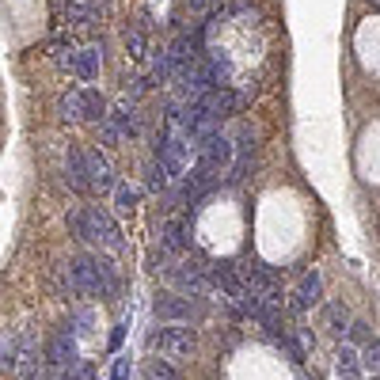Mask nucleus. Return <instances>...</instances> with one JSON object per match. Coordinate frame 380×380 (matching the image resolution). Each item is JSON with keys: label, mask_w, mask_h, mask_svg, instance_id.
Returning <instances> with one entry per match:
<instances>
[{"label": "nucleus", "mask_w": 380, "mask_h": 380, "mask_svg": "<svg viewBox=\"0 0 380 380\" xmlns=\"http://www.w3.org/2000/svg\"><path fill=\"white\" fill-rule=\"evenodd\" d=\"M69 228L77 232V240H84V244H99V247H107V251H122V232H118V225L99 206L69 213Z\"/></svg>", "instance_id": "nucleus-1"}, {"label": "nucleus", "mask_w": 380, "mask_h": 380, "mask_svg": "<svg viewBox=\"0 0 380 380\" xmlns=\"http://www.w3.org/2000/svg\"><path fill=\"white\" fill-rule=\"evenodd\" d=\"M69 289L80 296H107L114 289V274L99 255H80L69 263Z\"/></svg>", "instance_id": "nucleus-2"}, {"label": "nucleus", "mask_w": 380, "mask_h": 380, "mask_svg": "<svg viewBox=\"0 0 380 380\" xmlns=\"http://www.w3.org/2000/svg\"><path fill=\"white\" fill-rule=\"evenodd\" d=\"M160 168L164 175H171V179H183L190 168V141L183 133H168L160 137Z\"/></svg>", "instance_id": "nucleus-3"}, {"label": "nucleus", "mask_w": 380, "mask_h": 380, "mask_svg": "<svg viewBox=\"0 0 380 380\" xmlns=\"http://www.w3.org/2000/svg\"><path fill=\"white\" fill-rule=\"evenodd\" d=\"M148 342L168 358H194V350H198V339L190 327H160Z\"/></svg>", "instance_id": "nucleus-4"}, {"label": "nucleus", "mask_w": 380, "mask_h": 380, "mask_svg": "<svg viewBox=\"0 0 380 380\" xmlns=\"http://www.w3.org/2000/svg\"><path fill=\"white\" fill-rule=\"evenodd\" d=\"M194 148H198V164H206L213 175H217L221 168H228V164H232V156H236L232 152V141H228L225 133H217V129H213L206 141H198Z\"/></svg>", "instance_id": "nucleus-5"}, {"label": "nucleus", "mask_w": 380, "mask_h": 380, "mask_svg": "<svg viewBox=\"0 0 380 380\" xmlns=\"http://www.w3.org/2000/svg\"><path fill=\"white\" fill-rule=\"evenodd\" d=\"M213 282L221 285V293H225L228 301L236 304V308L247 301V296H251V289H247V282L236 274V266H232V263H221V266H213Z\"/></svg>", "instance_id": "nucleus-6"}, {"label": "nucleus", "mask_w": 380, "mask_h": 380, "mask_svg": "<svg viewBox=\"0 0 380 380\" xmlns=\"http://www.w3.org/2000/svg\"><path fill=\"white\" fill-rule=\"evenodd\" d=\"M198 103L209 110V118H225V114H236V110L244 107V96L225 84V88H213L209 96H202Z\"/></svg>", "instance_id": "nucleus-7"}, {"label": "nucleus", "mask_w": 380, "mask_h": 380, "mask_svg": "<svg viewBox=\"0 0 380 380\" xmlns=\"http://www.w3.org/2000/svg\"><path fill=\"white\" fill-rule=\"evenodd\" d=\"M244 282H247V289L255 296H263L266 304H282V285L274 282V274L266 270V266H247Z\"/></svg>", "instance_id": "nucleus-8"}, {"label": "nucleus", "mask_w": 380, "mask_h": 380, "mask_svg": "<svg viewBox=\"0 0 380 380\" xmlns=\"http://www.w3.org/2000/svg\"><path fill=\"white\" fill-rule=\"evenodd\" d=\"M168 282L171 285H179L187 296H202L209 289V282H206V274L198 270V266H168Z\"/></svg>", "instance_id": "nucleus-9"}, {"label": "nucleus", "mask_w": 380, "mask_h": 380, "mask_svg": "<svg viewBox=\"0 0 380 380\" xmlns=\"http://www.w3.org/2000/svg\"><path fill=\"white\" fill-rule=\"evenodd\" d=\"M152 312H156V320H160V323H183V320H190V304L183 301L179 293H160V296H156V304H152Z\"/></svg>", "instance_id": "nucleus-10"}, {"label": "nucleus", "mask_w": 380, "mask_h": 380, "mask_svg": "<svg viewBox=\"0 0 380 380\" xmlns=\"http://www.w3.org/2000/svg\"><path fill=\"white\" fill-rule=\"evenodd\" d=\"M84 171H88V183L96 190L114 187V179H110V164H107V156L99 152V148H84Z\"/></svg>", "instance_id": "nucleus-11"}, {"label": "nucleus", "mask_w": 380, "mask_h": 380, "mask_svg": "<svg viewBox=\"0 0 380 380\" xmlns=\"http://www.w3.org/2000/svg\"><path fill=\"white\" fill-rule=\"evenodd\" d=\"M46 361L58 369H77V342L69 335H58L50 339V346H46Z\"/></svg>", "instance_id": "nucleus-12"}, {"label": "nucleus", "mask_w": 380, "mask_h": 380, "mask_svg": "<svg viewBox=\"0 0 380 380\" xmlns=\"http://www.w3.org/2000/svg\"><path fill=\"white\" fill-rule=\"evenodd\" d=\"M107 122L114 126L122 137H137V107H133V99H122V103H114V110L107 114Z\"/></svg>", "instance_id": "nucleus-13"}, {"label": "nucleus", "mask_w": 380, "mask_h": 380, "mask_svg": "<svg viewBox=\"0 0 380 380\" xmlns=\"http://www.w3.org/2000/svg\"><path fill=\"white\" fill-rule=\"evenodd\" d=\"M99 65H103L99 46H84V50H77V58H72V72H77L80 80H96L99 77Z\"/></svg>", "instance_id": "nucleus-14"}, {"label": "nucleus", "mask_w": 380, "mask_h": 380, "mask_svg": "<svg viewBox=\"0 0 380 380\" xmlns=\"http://www.w3.org/2000/svg\"><path fill=\"white\" fill-rule=\"evenodd\" d=\"M34 365H39V350H34V339L31 335H23L20 342H15L12 369H15V373H23V376H34Z\"/></svg>", "instance_id": "nucleus-15"}, {"label": "nucleus", "mask_w": 380, "mask_h": 380, "mask_svg": "<svg viewBox=\"0 0 380 380\" xmlns=\"http://www.w3.org/2000/svg\"><path fill=\"white\" fill-rule=\"evenodd\" d=\"M323 296V277L312 270L301 277V285H296V308H312V304H320Z\"/></svg>", "instance_id": "nucleus-16"}, {"label": "nucleus", "mask_w": 380, "mask_h": 380, "mask_svg": "<svg viewBox=\"0 0 380 380\" xmlns=\"http://www.w3.org/2000/svg\"><path fill=\"white\" fill-rule=\"evenodd\" d=\"M335 373L342 380H358L361 376V354L354 346H339V354H335Z\"/></svg>", "instance_id": "nucleus-17"}, {"label": "nucleus", "mask_w": 380, "mask_h": 380, "mask_svg": "<svg viewBox=\"0 0 380 380\" xmlns=\"http://www.w3.org/2000/svg\"><path fill=\"white\" fill-rule=\"evenodd\" d=\"M96 15H99V4H96V0H69V23H72V27L96 23Z\"/></svg>", "instance_id": "nucleus-18"}, {"label": "nucleus", "mask_w": 380, "mask_h": 380, "mask_svg": "<svg viewBox=\"0 0 380 380\" xmlns=\"http://www.w3.org/2000/svg\"><path fill=\"white\" fill-rule=\"evenodd\" d=\"M69 183L77 190H88L91 183H88V171H84V152L80 148H69Z\"/></svg>", "instance_id": "nucleus-19"}, {"label": "nucleus", "mask_w": 380, "mask_h": 380, "mask_svg": "<svg viewBox=\"0 0 380 380\" xmlns=\"http://www.w3.org/2000/svg\"><path fill=\"white\" fill-rule=\"evenodd\" d=\"M61 118H65V122H84V91H69V96H61Z\"/></svg>", "instance_id": "nucleus-20"}, {"label": "nucleus", "mask_w": 380, "mask_h": 380, "mask_svg": "<svg viewBox=\"0 0 380 380\" xmlns=\"http://www.w3.org/2000/svg\"><path fill=\"white\" fill-rule=\"evenodd\" d=\"M187 247V225L183 221H168L164 225V251H183Z\"/></svg>", "instance_id": "nucleus-21"}, {"label": "nucleus", "mask_w": 380, "mask_h": 380, "mask_svg": "<svg viewBox=\"0 0 380 380\" xmlns=\"http://www.w3.org/2000/svg\"><path fill=\"white\" fill-rule=\"evenodd\" d=\"M84 118H88V122H99V126H103L107 122V99L103 96H99V91H84Z\"/></svg>", "instance_id": "nucleus-22"}, {"label": "nucleus", "mask_w": 380, "mask_h": 380, "mask_svg": "<svg viewBox=\"0 0 380 380\" xmlns=\"http://www.w3.org/2000/svg\"><path fill=\"white\" fill-rule=\"evenodd\" d=\"M361 369H365L369 376H380V339H369L365 346H361Z\"/></svg>", "instance_id": "nucleus-23"}, {"label": "nucleus", "mask_w": 380, "mask_h": 380, "mask_svg": "<svg viewBox=\"0 0 380 380\" xmlns=\"http://www.w3.org/2000/svg\"><path fill=\"white\" fill-rule=\"evenodd\" d=\"M126 50H129V58H133V61H145V53H148V46H145V31L129 27V31H126Z\"/></svg>", "instance_id": "nucleus-24"}, {"label": "nucleus", "mask_w": 380, "mask_h": 380, "mask_svg": "<svg viewBox=\"0 0 380 380\" xmlns=\"http://www.w3.org/2000/svg\"><path fill=\"white\" fill-rule=\"evenodd\" d=\"M148 376H152V380H183V373H179V369H175L171 361H164V358H156V361H152Z\"/></svg>", "instance_id": "nucleus-25"}, {"label": "nucleus", "mask_w": 380, "mask_h": 380, "mask_svg": "<svg viewBox=\"0 0 380 380\" xmlns=\"http://www.w3.org/2000/svg\"><path fill=\"white\" fill-rule=\"evenodd\" d=\"M346 320H350L346 304H331V308H327V327L335 331V335H342V327H346Z\"/></svg>", "instance_id": "nucleus-26"}, {"label": "nucleus", "mask_w": 380, "mask_h": 380, "mask_svg": "<svg viewBox=\"0 0 380 380\" xmlns=\"http://www.w3.org/2000/svg\"><path fill=\"white\" fill-rule=\"evenodd\" d=\"M114 202H118V209H122V213H133L137 190H133V187H118V190H114Z\"/></svg>", "instance_id": "nucleus-27"}, {"label": "nucleus", "mask_w": 380, "mask_h": 380, "mask_svg": "<svg viewBox=\"0 0 380 380\" xmlns=\"http://www.w3.org/2000/svg\"><path fill=\"white\" fill-rule=\"evenodd\" d=\"M274 342H282V346L289 350V358L296 361V365H301V361H304V346H301V342H296V339H289V335H274Z\"/></svg>", "instance_id": "nucleus-28"}, {"label": "nucleus", "mask_w": 380, "mask_h": 380, "mask_svg": "<svg viewBox=\"0 0 380 380\" xmlns=\"http://www.w3.org/2000/svg\"><path fill=\"white\" fill-rule=\"evenodd\" d=\"M15 361V339L0 335V365H12Z\"/></svg>", "instance_id": "nucleus-29"}, {"label": "nucleus", "mask_w": 380, "mask_h": 380, "mask_svg": "<svg viewBox=\"0 0 380 380\" xmlns=\"http://www.w3.org/2000/svg\"><path fill=\"white\" fill-rule=\"evenodd\" d=\"M148 187H152V190L168 187V175H164V168H160V164H152V168H148Z\"/></svg>", "instance_id": "nucleus-30"}, {"label": "nucleus", "mask_w": 380, "mask_h": 380, "mask_svg": "<svg viewBox=\"0 0 380 380\" xmlns=\"http://www.w3.org/2000/svg\"><path fill=\"white\" fill-rule=\"evenodd\" d=\"M110 380H129V358H114V365H110Z\"/></svg>", "instance_id": "nucleus-31"}, {"label": "nucleus", "mask_w": 380, "mask_h": 380, "mask_svg": "<svg viewBox=\"0 0 380 380\" xmlns=\"http://www.w3.org/2000/svg\"><path fill=\"white\" fill-rule=\"evenodd\" d=\"M350 339H354V342H361V346H365V342L373 339V335H369V323H350Z\"/></svg>", "instance_id": "nucleus-32"}, {"label": "nucleus", "mask_w": 380, "mask_h": 380, "mask_svg": "<svg viewBox=\"0 0 380 380\" xmlns=\"http://www.w3.org/2000/svg\"><path fill=\"white\" fill-rule=\"evenodd\" d=\"M232 15H247V20H255V4H251V0H232Z\"/></svg>", "instance_id": "nucleus-33"}, {"label": "nucleus", "mask_w": 380, "mask_h": 380, "mask_svg": "<svg viewBox=\"0 0 380 380\" xmlns=\"http://www.w3.org/2000/svg\"><path fill=\"white\" fill-rule=\"evenodd\" d=\"M103 141H107V145H118V141H122V133H118L110 122H103Z\"/></svg>", "instance_id": "nucleus-34"}, {"label": "nucleus", "mask_w": 380, "mask_h": 380, "mask_svg": "<svg viewBox=\"0 0 380 380\" xmlns=\"http://www.w3.org/2000/svg\"><path fill=\"white\" fill-rule=\"evenodd\" d=\"M187 4H190V12H209V0H187Z\"/></svg>", "instance_id": "nucleus-35"}, {"label": "nucleus", "mask_w": 380, "mask_h": 380, "mask_svg": "<svg viewBox=\"0 0 380 380\" xmlns=\"http://www.w3.org/2000/svg\"><path fill=\"white\" fill-rule=\"evenodd\" d=\"M27 380H50V376H46V373H34V376H27Z\"/></svg>", "instance_id": "nucleus-36"}, {"label": "nucleus", "mask_w": 380, "mask_h": 380, "mask_svg": "<svg viewBox=\"0 0 380 380\" xmlns=\"http://www.w3.org/2000/svg\"><path fill=\"white\" fill-rule=\"evenodd\" d=\"M148 380H152V376H148Z\"/></svg>", "instance_id": "nucleus-37"}]
</instances>
